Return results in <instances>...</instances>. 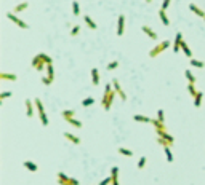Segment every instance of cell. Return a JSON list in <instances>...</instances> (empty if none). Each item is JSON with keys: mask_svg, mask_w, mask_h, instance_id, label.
Segmentation results:
<instances>
[{"mask_svg": "<svg viewBox=\"0 0 205 185\" xmlns=\"http://www.w3.org/2000/svg\"><path fill=\"white\" fill-rule=\"evenodd\" d=\"M116 96H117V92L112 88V83H111V85H106V88H104V96H102V99H101V105H102V109H104L106 112H107V110H111V105H112Z\"/></svg>", "mask_w": 205, "mask_h": 185, "instance_id": "cell-1", "label": "cell"}, {"mask_svg": "<svg viewBox=\"0 0 205 185\" xmlns=\"http://www.w3.org/2000/svg\"><path fill=\"white\" fill-rule=\"evenodd\" d=\"M34 104H35V110L39 112V118H40V123L43 126H48V117H46L45 113V109H43V104H42V101L39 97H35L34 99Z\"/></svg>", "mask_w": 205, "mask_h": 185, "instance_id": "cell-2", "label": "cell"}, {"mask_svg": "<svg viewBox=\"0 0 205 185\" xmlns=\"http://www.w3.org/2000/svg\"><path fill=\"white\" fill-rule=\"evenodd\" d=\"M56 180L59 185H80V180L76 177H69L68 174L64 172H58L56 174Z\"/></svg>", "mask_w": 205, "mask_h": 185, "instance_id": "cell-3", "label": "cell"}, {"mask_svg": "<svg viewBox=\"0 0 205 185\" xmlns=\"http://www.w3.org/2000/svg\"><path fill=\"white\" fill-rule=\"evenodd\" d=\"M168 46H170V42H168V40H164V42H160L159 45H155L154 48H152L151 51H149V56H151V58H157L159 54H162V53H164L167 48H168Z\"/></svg>", "mask_w": 205, "mask_h": 185, "instance_id": "cell-4", "label": "cell"}, {"mask_svg": "<svg viewBox=\"0 0 205 185\" xmlns=\"http://www.w3.org/2000/svg\"><path fill=\"white\" fill-rule=\"evenodd\" d=\"M32 67H34L37 72H42L43 69H46V62H45L43 58L40 56V53L35 54V56L32 58Z\"/></svg>", "mask_w": 205, "mask_h": 185, "instance_id": "cell-5", "label": "cell"}, {"mask_svg": "<svg viewBox=\"0 0 205 185\" xmlns=\"http://www.w3.org/2000/svg\"><path fill=\"white\" fill-rule=\"evenodd\" d=\"M7 18H8L10 21H13V23H15L18 27H21V29H29V24H27L26 21H23V19H20V18H18L15 13L8 11V13H7Z\"/></svg>", "mask_w": 205, "mask_h": 185, "instance_id": "cell-6", "label": "cell"}, {"mask_svg": "<svg viewBox=\"0 0 205 185\" xmlns=\"http://www.w3.org/2000/svg\"><path fill=\"white\" fill-rule=\"evenodd\" d=\"M112 88H114V91L117 92V96H119L120 99H122V101H127V94H125V91L122 89V86H120V83H119L117 78L112 80Z\"/></svg>", "mask_w": 205, "mask_h": 185, "instance_id": "cell-7", "label": "cell"}, {"mask_svg": "<svg viewBox=\"0 0 205 185\" xmlns=\"http://www.w3.org/2000/svg\"><path fill=\"white\" fill-rule=\"evenodd\" d=\"M181 43H183V34L181 32H176L175 34V42H173V51L175 53H180Z\"/></svg>", "mask_w": 205, "mask_h": 185, "instance_id": "cell-8", "label": "cell"}, {"mask_svg": "<svg viewBox=\"0 0 205 185\" xmlns=\"http://www.w3.org/2000/svg\"><path fill=\"white\" fill-rule=\"evenodd\" d=\"M157 137H162V139H165V141H168L170 144H173L175 142V139H173V136L167 131V129H157Z\"/></svg>", "mask_w": 205, "mask_h": 185, "instance_id": "cell-9", "label": "cell"}, {"mask_svg": "<svg viewBox=\"0 0 205 185\" xmlns=\"http://www.w3.org/2000/svg\"><path fill=\"white\" fill-rule=\"evenodd\" d=\"M124 29H125V16L120 14L119 19H117V35L119 37L124 35Z\"/></svg>", "mask_w": 205, "mask_h": 185, "instance_id": "cell-10", "label": "cell"}, {"mask_svg": "<svg viewBox=\"0 0 205 185\" xmlns=\"http://www.w3.org/2000/svg\"><path fill=\"white\" fill-rule=\"evenodd\" d=\"M34 110H35V104L32 102V101L26 99V115L29 118H32L34 117Z\"/></svg>", "mask_w": 205, "mask_h": 185, "instance_id": "cell-11", "label": "cell"}, {"mask_svg": "<svg viewBox=\"0 0 205 185\" xmlns=\"http://www.w3.org/2000/svg\"><path fill=\"white\" fill-rule=\"evenodd\" d=\"M111 177H112V183L111 185H119V168L117 166L111 168Z\"/></svg>", "mask_w": 205, "mask_h": 185, "instance_id": "cell-12", "label": "cell"}, {"mask_svg": "<svg viewBox=\"0 0 205 185\" xmlns=\"http://www.w3.org/2000/svg\"><path fill=\"white\" fill-rule=\"evenodd\" d=\"M23 166H24L27 171H31V172H37V171H39V166H37L34 161H29V160H26L23 163Z\"/></svg>", "mask_w": 205, "mask_h": 185, "instance_id": "cell-13", "label": "cell"}, {"mask_svg": "<svg viewBox=\"0 0 205 185\" xmlns=\"http://www.w3.org/2000/svg\"><path fill=\"white\" fill-rule=\"evenodd\" d=\"M141 31L149 37V39H152V40H157V34H155V31H152L151 29V27H149V26H143L141 27Z\"/></svg>", "mask_w": 205, "mask_h": 185, "instance_id": "cell-14", "label": "cell"}, {"mask_svg": "<svg viewBox=\"0 0 205 185\" xmlns=\"http://www.w3.org/2000/svg\"><path fill=\"white\" fill-rule=\"evenodd\" d=\"M90 75H91V83L93 85H99V70L98 69H91V72H90Z\"/></svg>", "mask_w": 205, "mask_h": 185, "instance_id": "cell-15", "label": "cell"}, {"mask_svg": "<svg viewBox=\"0 0 205 185\" xmlns=\"http://www.w3.org/2000/svg\"><path fill=\"white\" fill-rule=\"evenodd\" d=\"M189 10H191L192 13H195L197 16H200V18H203V19H205V11H203V10H200V8H199L197 5H194V3H189Z\"/></svg>", "mask_w": 205, "mask_h": 185, "instance_id": "cell-16", "label": "cell"}, {"mask_svg": "<svg viewBox=\"0 0 205 185\" xmlns=\"http://www.w3.org/2000/svg\"><path fill=\"white\" fill-rule=\"evenodd\" d=\"M64 137H66L69 142L76 144V145H79V144H80V137H77L76 134H72V133H64Z\"/></svg>", "mask_w": 205, "mask_h": 185, "instance_id": "cell-17", "label": "cell"}, {"mask_svg": "<svg viewBox=\"0 0 205 185\" xmlns=\"http://www.w3.org/2000/svg\"><path fill=\"white\" fill-rule=\"evenodd\" d=\"M83 21H85V24H87V26L90 27V29H91V31H96V29H98V26H96V23H95V21H93V19H91V18H90L88 14H85V16H83Z\"/></svg>", "mask_w": 205, "mask_h": 185, "instance_id": "cell-18", "label": "cell"}, {"mask_svg": "<svg viewBox=\"0 0 205 185\" xmlns=\"http://www.w3.org/2000/svg\"><path fill=\"white\" fill-rule=\"evenodd\" d=\"M66 121L71 125V126H74V128H77V129H80L83 125H82V121H79L77 118H74V117H71V118H66Z\"/></svg>", "mask_w": 205, "mask_h": 185, "instance_id": "cell-19", "label": "cell"}, {"mask_svg": "<svg viewBox=\"0 0 205 185\" xmlns=\"http://www.w3.org/2000/svg\"><path fill=\"white\" fill-rule=\"evenodd\" d=\"M133 120H135V121H138V123H151V120L152 118H149V117H146V115H135L133 117Z\"/></svg>", "mask_w": 205, "mask_h": 185, "instance_id": "cell-20", "label": "cell"}, {"mask_svg": "<svg viewBox=\"0 0 205 185\" xmlns=\"http://www.w3.org/2000/svg\"><path fill=\"white\" fill-rule=\"evenodd\" d=\"M16 75H15V73H7V72H2V73H0V80H10V81H16Z\"/></svg>", "mask_w": 205, "mask_h": 185, "instance_id": "cell-21", "label": "cell"}, {"mask_svg": "<svg viewBox=\"0 0 205 185\" xmlns=\"http://www.w3.org/2000/svg\"><path fill=\"white\" fill-rule=\"evenodd\" d=\"M151 125L155 128V131H157V129H167V125L162 123V121H159L157 118H152V120H151Z\"/></svg>", "mask_w": 205, "mask_h": 185, "instance_id": "cell-22", "label": "cell"}, {"mask_svg": "<svg viewBox=\"0 0 205 185\" xmlns=\"http://www.w3.org/2000/svg\"><path fill=\"white\" fill-rule=\"evenodd\" d=\"M181 50H183V53L186 54V56L192 59V51H191V48H189V45L186 43L184 40H183V43H181Z\"/></svg>", "mask_w": 205, "mask_h": 185, "instance_id": "cell-23", "label": "cell"}, {"mask_svg": "<svg viewBox=\"0 0 205 185\" xmlns=\"http://www.w3.org/2000/svg\"><path fill=\"white\" fill-rule=\"evenodd\" d=\"M159 18H160V21H162L164 26H170V19H168V16H167V11L160 10L159 11Z\"/></svg>", "mask_w": 205, "mask_h": 185, "instance_id": "cell-24", "label": "cell"}, {"mask_svg": "<svg viewBox=\"0 0 205 185\" xmlns=\"http://www.w3.org/2000/svg\"><path fill=\"white\" fill-rule=\"evenodd\" d=\"M46 77H48L51 81L55 80V69H53V64H46Z\"/></svg>", "mask_w": 205, "mask_h": 185, "instance_id": "cell-25", "label": "cell"}, {"mask_svg": "<svg viewBox=\"0 0 205 185\" xmlns=\"http://www.w3.org/2000/svg\"><path fill=\"white\" fill-rule=\"evenodd\" d=\"M202 99H203V92L199 91L197 94H195V97H194V105L195 107H200L202 105Z\"/></svg>", "mask_w": 205, "mask_h": 185, "instance_id": "cell-26", "label": "cell"}, {"mask_svg": "<svg viewBox=\"0 0 205 185\" xmlns=\"http://www.w3.org/2000/svg\"><path fill=\"white\" fill-rule=\"evenodd\" d=\"M172 147H164V153H165V156H167V161L168 163H173V153H172Z\"/></svg>", "mask_w": 205, "mask_h": 185, "instance_id": "cell-27", "label": "cell"}, {"mask_svg": "<svg viewBox=\"0 0 205 185\" xmlns=\"http://www.w3.org/2000/svg\"><path fill=\"white\" fill-rule=\"evenodd\" d=\"M27 6H29V5H27V2H23V3H20V5H16V6L13 8V11H15V13H21V11L26 10Z\"/></svg>", "mask_w": 205, "mask_h": 185, "instance_id": "cell-28", "label": "cell"}, {"mask_svg": "<svg viewBox=\"0 0 205 185\" xmlns=\"http://www.w3.org/2000/svg\"><path fill=\"white\" fill-rule=\"evenodd\" d=\"M184 75H186V78H188V81L191 85H195V77H194V73L191 70H184Z\"/></svg>", "mask_w": 205, "mask_h": 185, "instance_id": "cell-29", "label": "cell"}, {"mask_svg": "<svg viewBox=\"0 0 205 185\" xmlns=\"http://www.w3.org/2000/svg\"><path fill=\"white\" fill-rule=\"evenodd\" d=\"M189 64H191L192 67H197V69H202L205 66V64L202 61H199V59H189Z\"/></svg>", "mask_w": 205, "mask_h": 185, "instance_id": "cell-30", "label": "cell"}, {"mask_svg": "<svg viewBox=\"0 0 205 185\" xmlns=\"http://www.w3.org/2000/svg\"><path fill=\"white\" fill-rule=\"evenodd\" d=\"M74 115H76V110H63V112H61V117L64 118V120H66V118H71V117H74Z\"/></svg>", "mask_w": 205, "mask_h": 185, "instance_id": "cell-31", "label": "cell"}, {"mask_svg": "<svg viewBox=\"0 0 205 185\" xmlns=\"http://www.w3.org/2000/svg\"><path fill=\"white\" fill-rule=\"evenodd\" d=\"M72 13L76 14V16L80 14V5H79L77 0H74V2H72Z\"/></svg>", "mask_w": 205, "mask_h": 185, "instance_id": "cell-32", "label": "cell"}, {"mask_svg": "<svg viewBox=\"0 0 205 185\" xmlns=\"http://www.w3.org/2000/svg\"><path fill=\"white\" fill-rule=\"evenodd\" d=\"M119 153H120V155L128 156V158H130V156H133V152L130 150V149H125V147H120V149H119Z\"/></svg>", "mask_w": 205, "mask_h": 185, "instance_id": "cell-33", "label": "cell"}, {"mask_svg": "<svg viewBox=\"0 0 205 185\" xmlns=\"http://www.w3.org/2000/svg\"><path fill=\"white\" fill-rule=\"evenodd\" d=\"M93 104H95V99H93V97H87V99L82 101V105L83 107H88V105H93Z\"/></svg>", "mask_w": 205, "mask_h": 185, "instance_id": "cell-34", "label": "cell"}, {"mask_svg": "<svg viewBox=\"0 0 205 185\" xmlns=\"http://www.w3.org/2000/svg\"><path fill=\"white\" fill-rule=\"evenodd\" d=\"M188 91H189V94L192 96V97H195V94H197V89H195V86L194 85H191V83H189V85H188Z\"/></svg>", "mask_w": 205, "mask_h": 185, "instance_id": "cell-35", "label": "cell"}, {"mask_svg": "<svg viewBox=\"0 0 205 185\" xmlns=\"http://www.w3.org/2000/svg\"><path fill=\"white\" fill-rule=\"evenodd\" d=\"M80 34V26H72V29H71V35L72 37H77Z\"/></svg>", "mask_w": 205, "mask_h": 185, "instance_id": "cell-36", "label": "cell"}, {"mask_svg": "<svg viewBox=\"0 0 205 185\" xmlns=\"http://www.w3.org/2000/svg\"><path fill=\"white\" fill-rule=\"evenodd\" d=\"M157 142H159L162 147H172L173 144H170L168 141H165V139H162V137H157Z\"/></svg>", "mask_w": 205, "mask_h": 185, "instance_id": "cell-37", "label": "cell"}, {"mask_svg": "<svg viewBox=\"0 0 205 185\" xmlns=\"http://www.w3.org/2000/svg\"><path fill=\"white\" fill-rule=\"evenodd\" d=\"M119 67V61H111L109 64H107V70H114V69H117Z\"/></svg>", "mask_w": 205, "mask_h": 185, "instance_id": "cell-38", "label": "cell"}, {"mask_svg": "<svg viewBox=\"0 0 205 185\" xmlns=\"http://www.w3.org/2000/svg\"><path fill=\"white\" fill-rule=\"evenodd\" d=\"M146 161H147V160H146V156H141V158L138 160V168H139V169H143L144 166H146Z\"/></svg>", "mask_w": 205, "mask_h": 185, "instance_id": "cell-39", "label": "cell"}, {"mask_svg": "<svg viewBox=\"0 0 205 185\" xmlns=\"http://www.w3.org/2000/svg\"><path fill=\"white\" fill-rule=\"evenodd\" d=\"M10 96H11V91H3V92H0V101L3 102V101H5L7 97H10Z\"/></svg>", "mask_w": 205, "mask_h": 185, "instance_id": "cell-40", "label": "cell"}, {"mask_svg": "<svg viewBox=\"0 0 205 185\" xmlns=\"http://www.w3.org/2000/svg\"><path fill=\"white\" fill-rule=\"evenodd\" d=\"M157 120H159V121H162V123H165V117H164V110H162V109L157 110Z\"/></svg>", "mask_w": 205, "mask_h": 185, "instance_id": "cell-41", "label": "cell"}, {"mask_svg": "<svg viewBox=\"0 0 205 185\" xmlns=\"http://www.w3.org/2000/svg\"><path fill=\"white\" fill-rule=\"evenodd\" d=\"M111 183H112V177H111V175H109V177H106V179H102L98 185H111Z\"/></svg>", "mask_w": 205, "mask_h": 185, "instance_id": "cell-42", "label": "cell"}, {"mask_svg": "<svg viewBox=\"0 0 205 185\" xmlns=\"http://www.w3.org/2000/svg\"><path fill=\"white\" fill-rule=\"evenodd\" d=\"M40 56L43 58V61L46 62V64H53V59L48 56V54H45V53H40Z\"/></svg>", "mask_w": 205, "mask_h": 185, "instance_id": "cell-43", "label": "cell"}, {"mask_svg": "<svg viewBox=\"0 0 205 185\" xmlns=\"http://www.w3.org/2000/svg\"><path fill=\"white\" fill-rule=\"evenodd\" d=\"M170 2H172V0H164V2H162V10L164 11H167V8L170 6Z\"/></svg>", "mask_w": 205, "mask_h": 185, "instance_id": "cell-44", "label": "cell"}, {"mask_svg": "<svg viewBox=\"0 0 205 185\" xmlns=\"http://www.w3.org/2000/svg\"><path fill=\"white\" fill-rule=\"evenodd\" d=\"M42 81H43V85H46V86H48V85H51V83H53V81H51L48 77H43V78H42Z\"/></svg>", "mask_w": 205, "mask_h": 185, "instance_id": "cell-45", "label": "cell"}, {"mask_svg": "<svg viewBox=\"0 0 205 185\" xmlns=\"http://www.w3.org/2000/svg\"><path fill=\"white\" fill-rule=\"evenodd\" d=\"M146 2H147V3H151V2H152V0H146Z\"/></svg>", "mask_w": 205, "mask_h": 185, "instance_id": "cell-46", "label": "cell"}]
</instances>
